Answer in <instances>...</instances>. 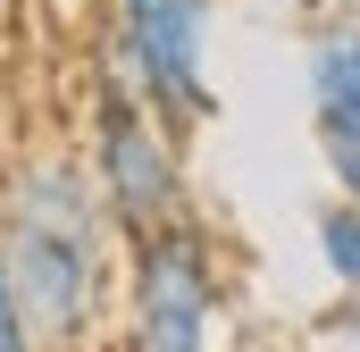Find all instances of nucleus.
Masks as SVG:
<instances>
[{
    "instance_id": "obj_1",
    "label": "nucleus",
    "mask_w": 360,
    "mask_h": 352,
    "mask_svg": "<svg viewBox=\"0 0 360 352\" xmlns=\"http://www.w3.org/2000/svg\"><path fill=\"white\" fill-rule=\"evenodd\" d=\"M0 244L25 294V327L42 344H84L109 294V210L92 193V168L76 160H34L8 184Z\"/></svg>"
},
{
    "instance_id": "obj_2",
    "label": "nucleus",
    "mask_w": 360,
    "mask_h": 352,
    "mask_svg": "<svg viewBox=\"0 0 360 352\" xmlns=\"http://www.w3.org/2000/svg\"><path fill=\"white\" fill-rule=\"evenodd\" d=\"M218 302H226V268H218V244L193 227V210L134 235V252H126V344L201 352L218 336Z\"/></svg>"
},
{
    "instance_id": "obj_3",
    "label": "nucleus",
    "mask_w": 360,
    "mask_h": 352,
    "mask_svg": "<svg viewBox=\"0 0 360 352\" xmlns=\"http://www.w3.org/2000/svg\"><path fill=\"white\" fill-rule=\"evenodd\" d=\"M92 193H101V210H109V227L126 244L193 210L184 201L176 126L134 84H101V101H92Z\"/></svg>"
},
{
    "instance_id": "obj_4",
    "label": "nucleus",
    "mask_w": 360,
    "mask_h": 352,
    "mask_svg": "<svg viewBox=\"0 0 360 352\" xmlns=\"http://www.w3.org/2000/svg\"><path fill=\"white\" fill-rule=\"evenodd\" d=\"M126 84L143 92L176 134H193L210 101V0H117Z\"/></svg>"
},
{
    "instance_id": "obj_5",
    "label": "nucleus",
    "mask_w": 360,
    "mask_h": 352,
    "mask_svg": "<svg viewBox=\"0 0 360 352\" xmlns=\"http://www.w3.org/2000/svg\"><path fill=\"white\" fill-rule=\"evenodd\" d=\"M302 76H310L319 143H360V34H352V25L319 34V42H310V59H302Z\"/></svg>"
},
{
    "instance_id": "obj_6",
    "label": "nucleus",
    "mask_w": 360,
    "mask_h": 352,
    "mask_svg": "<svg viewBox=\"0 0 360 352\" xmlns=\"http://www.w3.org/2000/svg\"><path fill=\"white\" fill-rule=\"evenodd\" d=\"M319 260L344 294H360V201H319Z\"/></svg>"
},
{
    "instance_id": "obj_7",
    "label": "nucleus",
    "mask_w": 360,
    "mask_h": 352,
    "mask_svg": "<svg viewBox=\"0 0 360 352\" xmlns=\"http://www.w3.org/2000/svg\"><path fill=\"white\" fill-rule=\"evenodd\" d=\"M34 344V327H25V294H17V268H8V244H0V352Z\"/></svg>"
},
{
    "instance_id": "obj_8",
    "label": "nucleus",
    "mask_w": 360,
    "mask_h": 352,
    "mask_svg": "<svg viewBox=\"0 0 360 352\" xmlns=\"http://www.w3.org/2000/svg\"><path fill=\"white\" fill-rule=\"evenodd\" d=\"M327 176L344 201H360V143H327Z\"/></svg>"
},
{
    "instance_id": "obj_9",
    "label": "nucleus",
    "mask_w": 360,
    "mask_h": 352,
    "mask_svg": "<svg viewBox=\"0 0 360 352\" xmlns=\"http://www.w3.org/2000/svg\"><path fill=\"white\" fill-rule=\"evenodd\" d=\"M327 336H335V344H360V294H352V310H335V319H327Z\"/></svg>"
}]
</instances>
